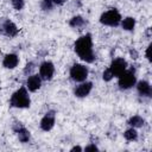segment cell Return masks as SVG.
I'll use <instances>...</instances> for the list:
<instances>
[{
    "label": "cell",
    "mask_w": 152,
    "mask_h": 152,
    "mask_svg": "<svg viewBox=\"0 0 152 152\" xmlns=\"http://www.w3.org/2000/svg\"><path fill=\"white\" fill-rule=\"evenodd\" d=\"M74 49L77 56L86 63H93L95 61V55L93 52V40L89 33L80 37L75 42Z\"/></svg>",
    "instance_id": "6da1fadb"
},
{
    "label": "cell",
    "mask_w": 152,
    "mask_h": 152,
    "mask_svg": "<svg viewBox=\"0 0 152 152\" xmlns=\"http://www.w3.org/2000/svg\"><path fill=\"white\" fill-rule=\"evenodd\" d=\"M10 104L15 108H28L30 107L31 100H30V96H28L25 87H20L18 90H15L12 94Z\"/></svg>",
    "instance_id": "7a4b0ae2"
},
{
    "label": "cell",
    "mask_w": 152,
    "mask_h": 152,
    "mask_svg": "<svg viewBox=\"0 0 152 152\" xmlns=\"http://www.w3.org/2000/svg\"><path fill=\"white\" fill-rule=\"evenodd\" d=\"M100 23L102 25H107V26H118L121 23V15L118 12V10L112 8L101 14Z\"/></svg>",
    "instance_id": "3957f363"
},
{
    "label": "cell",
    "mask_w": 152,
    "mask_h": 152,
    "mask_svg": "<svg viewBox=\"0 0 152 152\" xmlns=\"http://www.w3.org/2000/svg\"><path fill=\"white\" fill-rule=\"evenodd\" d=\"M118 84L121 89H129L132 88L135 83H137V78H135V75H134V70L131 69V70H125L122 74H120L118 76Z\"/></svg>",
    "instance_id": "277c9868"
},
{
    "label": "cell",
    "mask_w": 152,
    "mask_h": 152,
    "mask_svg": "<svg viewBox=\"0 0 152 152\" xmlns=\"http://www.w3.org/2000/svg\"><path fill=\"white\" fill-rule=\"evenodd\" d=\"M70 77L76 82H83L88 77V68L83 64H74L70 69Z\"/></svg>",
    "instance_id": "5b68a950"
},
{
    "label": "cell",
    "mask_w": 152,
    "mask_h": 152,
    "mask_svg": "<svg viewBox=\"0 0 152 152\" xmlns=\"http://www.w3.org/2000/svg\"><path fill=\"white\" fill-rule=\"evenodd\" d=\"M18 31L19 30H18L17 25L13 21H11L10 19H5L0 24V33L6 36V37L13 38V37H15L18 34Z\"/></svg>",
    "instance_id": "8992f818"
},
{
    "label": "cell",
    "mask_w": 152,
    "mask_h": 152,
    "mask_svg": "<svg viewBox=\"0 0 152 152\" xmlns=\"http://www.w3.org/2000/svg\"><path fill=\"white\" fill-rule=\"evenodd\" d=\"M108 69L110 70L113 77H118L120 74H122L127 69V62L124 58H121V57L115 58V59L112 61V63H110Z\"/></svg>",
    "instance_id": "52a82bcc"
},
{
    "label": "cell",
    "mask_w": 152,
    "mask_h": 152,
    "mask_svg": "<svg viewBox=\"0 0 152 152\" xmlns=\"http://www.w3.org/2000/svg\"><path fill=\"white\" fill-rule=\"evenodd\" d=\"M55 74V66L52 64V62L50 61H45L40 64L39 66V76L42 80H45V81H49L52 78Z\"/></svg>",
    "instance_id": "ba28073f"
},
{
    "label": "cell",
    "mask_w": 152,
    "mask_h": 152,
    "mask_svg": "<svg viewBox=\"0 0 152 152\" xmlns=\"http://www.w3.org/2000/svg\"><path fill=\"white\" fill-rule=\"evenodd\" d=\"M53 125H55V112H53V110H50V112H48V113L43 116V119L40 120V128H42L43 131L48 132V131L52 129Z\"/></svg>",
    "instance_id": "9c48e42d"
},
{
    "label": "cell",
    "mask_w": 152,
    "mask_h": 152,
    "mask_svg": "<svg viewBox=\"0 0 152 152\" xmlns=\"http://www.w3.org/2000/svg\"><path fill=\"white\" fill-rule=\"evenodd\" d=\"M91 88H93V83L91 82H82L80 86H77L74 90V94L75 96L77 97H86L89 95V93L91 91Z\"/></svg>",
    "instance_id": "30bf717a"
},
{
    "label": "cell",
    "mask_w": 152,
    "mask_h": 152,
    "mask_svg": "<svg viewBox=\"0 0 152 152\" xmlns=\"http://www.w3.org/2000/svg\"><path fill=\"white\" fill-rule=\"evenodd\" d=\"M13 129H14V132L18 134V138H19V140H20L21 142H27V141L30 140V138H31L30 131L26 129L20 122H17V124L13 126Z\"/></svg>",
    "instance_id": "8fae6325"
},
{
    "label": "cell",
    "mask_w": 152,
    "mask_h": 152,
    "mask_svg": "<svg viewBox=\"0 0 152 152\" xmlns=\"http://www.w3.org/2000/svg\"><path fill=\"white\" fill-rule=\"evenodd\" d=\"M42 86V78L38 75H30L26 80V88L30 91H36Z\"/></svg>",
    "instance_id": "7c38bea8"
},
{
    "label": "cell",
    "mask_w": 152,
    "mask_h": 152,
    "mask_svg": "<svg viewBox=\"0 0 152 152\" xmlns=\"http://www.w3.org/2000/svg\"><path fill=\"white\" fill-rule=\"evenodd\" d=\"M19 63V58L15 53H8L4 57V61H2V65L6 68V69H14Z\"/></svg>",
    "instance_id": "4fadbf2b"
},
{
    "label": "cell",
    "mask_w": 152,
    "mask_h": 152,
    "mask_svg": "<svg viewBox=\"0 0 152 152\" xmlns=\"http://www.w3.org/2000/svg\"><path fill=\"white\" fill-rule=\"evenodd\" d=\"M137 90L141 96H151V86L147 81H139L137 83Z\"/></svg>",
    "instance_id": "5bb4252c"
},
{
    "label": "cell",
    "mask_w": 152,
    "mask_h": 152,
    "mask_svg": "<svg viewBox=\"0 0 152 152\" xmlns=\"http://www.w3.org/2000/svg\"><path fill=\"white\" fill-rule=\"evenodd\" d=\"M135 26V19L132 17H127L121 21V27L126 31H132Z\"/></svg>",
    "instance_id": "9a60e30c"
},
{
    "label": "cell",
    "mask_w": 152,
    "mask_h": 152,
    "mask_svg": "<svg viewBox=\"0 0 152 152\" xmlns=\"http://www.w3.org/2000/svg\"><path fill=\"white\" fill-rule=\"evenodd\" d=\"M84 24H86V21H84V19H83L81 15H75V17H72V18L70 19V21H69V25H70L71 27H74V28L82 27Z\"/></svg>",
    "instance_id": "2e32d148"
},
{
    "label": "cell",
    "mask_w": 152,
    "mask_h": 152,
    "mask_svg": "<svg viewBox=\"0 0 152 152\" xmlns=\"http://www.w3.org/2000/svg\"><path fill=\"white\" fill-rule=\"evenodd\" d=\"M144 124H145V120H144L141 116H139V115H134V116H132V118L128 120V125L132 126L133 128H135V127H141V126H144Z\"/></svg>",
    "instance_id": "e0dca14e"
},
{
    "label": "cell",
    "mask_w": 152,
    "mask_h": 152,
    "mask_svg": "<svg viewBox=\"0 0 152 152\" xmlns=\"http://www.w3.org/2000/svg\"><path fill=\"white\" fill-rule=\"evenodd\" d=\"M124 137H125V139L128 140V141H134V140H137V138H138V132L132 127V128H128L127 131H125Z\"/></svg>",
    "instance_id": "ac0fdd59"
},
{
    "label": "cell",
    "mask_w": 152,
    "mask_h": 152,
    "mask_svg": "<svg viewBox=\"0 0 152 152\" xmlns=\"http://www.w3.org/2000/svg\"><path fill=\"white\" fill-rule=\"evenodd\" d=\"M52 6H53L52 0H42V2H40V7H42V10H44V11L51 10Z\"/></svg>",
    "instance_id": "d6986e66"
},
{
    "label": "cell",
    "mask_w": 152,
    "mask_h": 152,
    "mask_svg": "<svg viewBox=\"0 0 152 152\" xmlns=\"http://www.w3.org/2000/svg\"><path fill=\"white\" fill-rule=\"evenodd\" d=\"M11 2H12V6L14 7V10H18V11H20L25 5L24 0H11Z\"/></svg>",
    "instance_id": "ffe728a7"
},
{
    "label": "cell",
    "mask_w": 152,
    "mask_h": 152,
    "mask_svg": "<svg viewBox=\"0 0 152 152\" xmlns=\"http://www.w3.org/2000/svg\"><path fill=\"white\" fill-rule=\"evenodd\" d=\"M102 78H103V81H106V82H109V81L113 78V75H112V72H110V70H109L108 68L103 71V74H102Z\"/></svg>",
    "instance_id": "44dd1931"
},
{
    "label": "cell",
    "mask_w": 152,
    "mask_h": 152,
    "mask_svg": "<svg viewBox=\"0 0 152 152\" xmlns=\"http://www.w3.org/2000/svg\"><path fill=\"white\" fill-rule=\"evenodd\" d=\"M33 69H34V63H33V62H28V63L26 64L25 69H24V74H25V75H30Z\"/></svg>",
    "instance_id": "7402d4cb"
},
{
    "label": "cell",
    "mask_w": 152,
    "mask_h": 152,
    "mask_svg": "<svg viewBox=\"0 0 152 152\" xmlns=\"http://www.w3.org/2000/svg\"><path fill=\"white\" fill-rule=\"evenodd\" d=\"M84 150H86V151H99L97 146H96V145H94V144H90V145L86 146V147H84Z\"/></svg>",
    "instance_id": "603a6c76"
},
{
    "label": "cell",
    "mask_w": 152,
    "mask_h": 152,
    "mask_svg": "<svg viewBox=\"0 0 152 152\" xmlns=\"http://www.w3.org/2000/svg\"><path fill=\"white\" fill-rule=\"evenodd\" d=\"M151 45H148L147 46V49H146V58L148 59V61H151Z\"/></svg>",
    "instance_id": "cb8c5ba5"
},
{
    "label": "cell",
    "mask_w": 152,
    "mask_h": 152,
    "mask_svg": "<svg viewBox=\"0 0 152 152\" xmlns=\"http://www.w3.org/2000/svg\"><path fill=\"white\" fill-rule=\"evenodd\" d=\"M52 2H53V5H58V6H62V5L65 2V0H52Z\"/></svg>",
    "instance_id": "d4e9b609"
},
{
    "label": "cell",
    "mask_w": 152,
    "mask_h": 152,
    "mask_svg": "<svg viewBox=\"0 0 152 152\" xmlns=\"http://www.w3.org/2000/svg\"><path fill=\"white\" fill-rule=\"evenodd\" d=\"M129 53H131L132 58H134V59H135V58H138V52H137L135 50H131V51H129Z\"/></svg>",
    "instance_id": "484cf974"
},
{
    "label": "cell",
    "mask_w": 152,
    "mask_h": 152,
    "mask_svg": "<svg viewBox=\"0 0 152 152\" xmlns=\"http://www.w3.org/2000/svg\"><path fill=\"white\" fill-rule=\"evenodd\" d=\"M83 148L81 147V146H74L72 148H71V152H74V151H82Z\"/></svg>",
    "instance_id": "4316f807"
}]
</instances>
